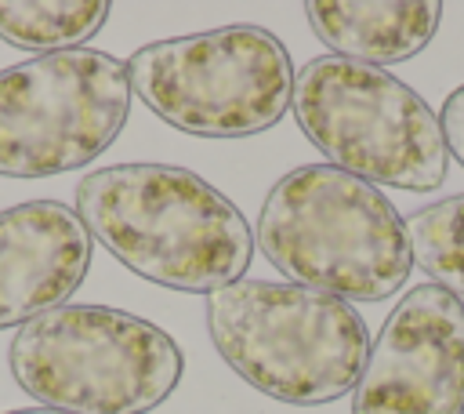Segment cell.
<instances>
[{"instance_id":"cell-11","label":"cell","mask_w":464,"mask_h":414,"mask_svg":"<svg viewBox=\"0 0 464 414\" xmlns=\"http://www.w3.org/2000/svg\"><path fill=\"white\" fill-rule=\"evenodd\" d=\"M105 18V0H0V40L44 54L80 51Z\"/></svg>"},{"instance_id":"cell-8","label":"cell","mask_w":464,"mask_h":414,"mask_svg":"<svg viewBox=\"0 0 464 414\" xmlns=\"http://www.w3.org/2000/svg\"><path fill=\"white\" fill-rule=\"evenodd\" d=\"M352 414H464V301L420 283L370 345Z\"/></svg>"},{"instance_id":"cell-4","label":"cell","mask_w":464,"mask_h":414,"mask_svg":"<svg viewBox=\"0 0 464 414\" xmlns=\"http://www.w3.org/2000/svg\"><path fill=\"white\" fill-rule=\"evenodd\" d=\"M7 367L22 392L62 414H149L181 381L178 341L109 305H62L18 327Z\"/></svg>"},{"instance_id":"cell-2","label":"cell","mask_w":464,"mask_h":414,"mask_svg":"<svg viewBox=\"0 0 464 414\" xmlns=\"http://www.w3.org/2000/svg\"><path fill=\"white\" fill-rule=\"evenodd\" d=\"M261 254L297 287L384 301L413 272L406 218L370 182L330 163L283 174L261 203Z\"/></svg>"},{"instance_id":"cell-9","label":"cell","mask_w":464,"mask_h":414,"mask_svg":"<svg viewBox=\"0 0 464 414\" xmlns=\"http://www.w3.org/2000/svg\"><path fill=\"white\" fill-rule=\"evenodd\" d=\"M94 240L58 200L0 211V330L62 309L87 280Z\"/></svg>"},{"instance_id":"cell-7","label":"cell","mask_w":464,"mask_h":414,"mask_svg":"<svg viewBox=\"0 0 464 414\" xmlns=\"http://www.w3.org/2000/svg\"><path fill=\"white\" fill-rule=\"evenodd\" d=\"M127 62L58 51L0 69V174L47 178L98 160L130 113Z\"/></svg>"},{"instance_id":"cell-10","label":"cell","mask_w":464,"mask_h":414,"mask_svg":"<svg viewBox=\"0 0 464 414\" xmlns=\"http://www.w3.org/2000/svg\"><path fill=\"white\" fill-rule=\"evenodd\" d=\"M312 33L334 51V58L362 62V65H395L420 54L442 18V4L435 0H312L304 7Z\"/></svg>"},{"instance_id":"cell-12","label":"cell","mask_w":464,"mask_h":414,"mask_svg":"<svg viewBox=\"0 0 464 414\" xmlns=\"http://www.w3.org/2000/svg\"><path fill=\"white\" fill-rule=\"evenodd\" d=\"M406 232L413 261H420L439 287L464 298V192L413 211Z\"/></svg>"},{"instance_id":"cell-6","label":"cell","mask_w":464,"mask_h":414,"mask_svg":"<svg viewBox=\"0 0 464 414\" xmlns=\"http://www.w3.org/2000/svg\"><path fill=\"white\" fill-rule=\"evenodd\" d=\"M130 91L196 138H250L276 127L294 94V65L276 33L225 25L156 40L127 58Z\"/></svg>"},{"instance_id":"cell-13","label":"cell","mask_w":464,"mask_h":414,"mask_svg":"<svg viewBox=\"0 0 464 414\" xmlns=\"http://www.w3.org/2000/svg\"><path fill=\"white\" fill-rule=\"evenodd\" d=\"M439 123H442L446 149H450V153H453V160L464 167V87H457V91L442 102Z\"/></svg>"},{"instance_id":"cell-5","label":"cell","mask_w":464,"mask_h":414,"mask_svg":"<svg viewBox=\"0 0 464 414\" xmlns=\"http://www.w3.org/2000/svg\"><path fill=\"white\" fill-rule=\"evenodd\" d=\"M290 109L308 142L344 174L406 192L446 182L450 149L435 109L377 65L312 58L294 73Z\"/></svg>"},{"instance_id":"cell-1","label":"cell","mask_w":464,"mask_h":414,"mask_svg":"<svg viewBox=\"0 0 464 414\" xmlns=\"http://www.w3.org/2000/svg\"><path fill=\"white\" fill-rule=\"evenodd\" d=\"M76 214L116 261L149 283L214 294L243 280L254 232L203 174L174 163H116L80 178Z\"/></svg>"},{"instance_id":"cell-14","label":"cell","mask_w":464,"mask_h":414,"mask_svg":"<svg viewBox=\"0 0 464 414\" xmlns=\"http://www.w3.org/2000/svg\"><path fill=\"white\" fill-rule=\"evenodd\" d=\"M4 414H62V410H51V407H22V410H4Z\"/></svg>"},{"instance_id":"cell-3","label":"cell","mask_w":464,"mask_h":414,"mask_svg":"<svg viewBox=\"0 0 464 414\" xmlns=\"http://www.w3.org/2000/svg\"><path fill=\"white\" fill-rule=\"evenodd\" d=\"M207 327L246 385L294 407L348 396L370 356L366 320L348 301L297 283L236 280L207 294Z\"/></svg>"}]
</instances>
